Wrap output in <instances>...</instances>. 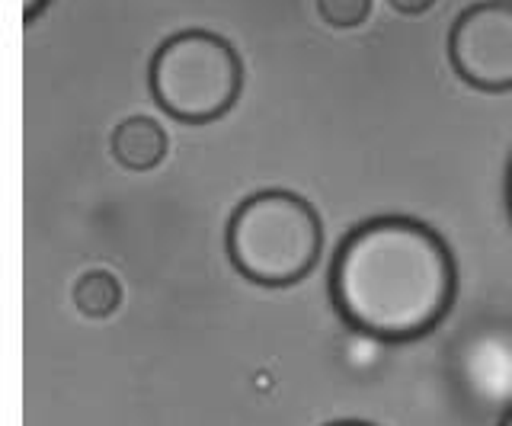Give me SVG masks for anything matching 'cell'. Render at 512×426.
Listing matches in <instances>:
<instances>
[{
	"label": "cell",
	"mask_w": 512,
	"mask_h": 426,
	"mask_svg": "<svg viewBox=\"0 0 512 426\" xmlns=\"http://www.w3.org/2000/svg\"><path fill=\"white\" fill-rule=\"evenodd\" d=\"M330 426H375V423H362V420H340V423H330Z\"/></svg>",
	"instance_id": "30bf717a"
},
{
	"label": "cell",
	"mask_w": 512,
	"mask_h": 426,
	"mask_svg": "<svg viewBox=\"0 0 512 426\" xmlns=\"http://www.w3.org/2000/svg\"><path fill=\"white\" fill-rule=\"evenodd\" d=\"M388 4L397 10V13H404V17H420V13H426L436 0H388Z\"/></svg>",
	"instance_id": "ba28073f"
},
{
	"label": "cell",
	"mask_w": 512,
	"mask_h": 426,
	"mask_svg": "<svg viewBox=\"0 0 512 426\" xmlns=\"http://www.w3.org/2000/svg\"><path fill=\"white\" fill-rule=\"evenodd\" d=\"M448 61L477 90H512V4L484 0L464 10L448 36Z\"/></svg>",
	"instance_id": "277c9868"
},
{
	"label": "cell",
	"mask_w": 512,
	"mask_h": 426,
	"mask_svg": "<svg viewBox=\"0 0 512 426\" xmlns=\"http://www.w3.org/2000/svg\"><path fill=\"white\" fill-rule=\"evenodd\" d=\"M372 0H317L320 20L333 29H356L365 23Z\"/></svg>",
	"instance_id": "52a82bcc"
},
{
	"label": "cell",
	"mask_w": 512,
	"mask_h": 426,
	"mask_svg": "<svg viewBox=\"0 0 512 426\" xmlns=\"http://www.w3.org/2000/svg\"><path fill=\"white\" fill-rule=\"evenodd\" d=\"M509 199H512V183H509Z\"/></svg>",
	"instance_id": "4fadbf2b"
},
{
	"label": "cell",
	"mask_w": 512,
	"mask_h": 426,
	"mask_svg": "<svg viewBox=\"0 0 512 426\" xmlns=\"http://www.w3.org/2000/svg\"><path fill=\"white\" fill-rule=\"evenodd\" d=\"M458 292L452 250L413 218L365 222L336 250L330 295L349 327L378 340H413L439 327Z\"/></svg>",
	"instance_id": "6da1fadb"
},
{
	"label": "cell",
	"mask_w": 512,
	"mask_h": 426,
	"mask_svg": "<svg viewBox=\"0 0 512 426\" xmlns=\"http://www.w3.org/2000/svg\"><path fill=\"white\" fill-rule=\"evenodd\" d=\"M48 4H52V0H23V17H26V23L39 20Z\"/></svg>",
	"instance_id": "9c48e42d"
},
{
	"label": "cell",
	"mask_w": 512,
	"mask_h": 426,
	"mask_svg": "<svg viewBox=\"0 0 512 426\" xmlns=\"http://www.w3.org/2000/svg\"><path fill=\"white\" fill-rule=\"evenodd\" d=\"M109 148L125 170L144 173L154 170L167 157V132L148 116H132L119 122V129L112 132Z\"/></svg>",
	"instance_id": "5b68a950"
},
{
	"label": "cell",
	"mask_w": 512,
	"mask_h": 426,
	"mask_svg": "<svg viewBox=\"0 0 512 426\" xmlns=\"http://www.w3.org/2000/svg\"><path fill=\"white\" fill-rule=\"evenodd\" d=\"M224 244L244 279L269 289L295 286L324 250V225L308 199L266 189L237 205Z\"/></svg>",
	"instance_id": "7a4b0ae2"
},
{
	"label": "cell",
	"mask_w": 512,
	"mask_h": 426,
	"mask_svg": "<svg viewBox=\"0 0 512 426\" xmlns=\"http://www.w3.org/2000/svg\"><path fill=\"white\" fill-rule=\"evenodd\" d=\"M496 4H512V0H496Z\"/></svg>",
	"instance_id": "7c38bea8"
},
{
	"label": "cell",
	"mask_w": 512,
	"mask_h": 426,
	"mask_svg": "<svg viewBox=\"0 0 512 426\" xmlns=\"http://www.w3.org/2000/svg\"><path fill=\"white\" fill-rule=\"evenodd\" d=\"M74 308L87 318H109L122 305V286L112 273L90 270L74 282Z\"/></svg>",
	"instance_id": "8992f818"
},
{
	"label": "cell",
	"mask_w": 512,
	"mask_h": 426,
	"mask_svg": "<svg viewBox=\"0 0 512 426\" xmlns=\"http://www.w3.org/2000/svg\"><path fill=\"white\" fill-rule=\"evenodd\" d=\"M500 426H512V410H506V417L500 420Z\"/></svg>",
	"instance_id": "8fae6325"
},
{
	"label": "cell",
	"mask_w": 512,
	"mask_h": 426,
	"mask_svg": "<svg viewBox=\"0 0 512 426\" xmlns=\"http://www.w3.org/2000/svg\"><path fill=\"white\" fill-rule=\"evenodd\" d=\"M244 65L237 49L205 29L170 36L151 61V93L176 122H215L240 97Z\"/></svg>",
	"instance_id": "3957f363"
}]
</instances>
